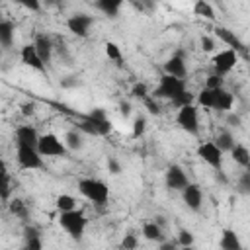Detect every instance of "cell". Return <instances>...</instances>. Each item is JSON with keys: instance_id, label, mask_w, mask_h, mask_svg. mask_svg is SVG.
I'll list each match as a JSON object with an SVG mask.
<instances>
[{"instance_id": "obj_3", "label": "cell", "mask_w": 250, "mask_h": 250, "mask_svg": "<svg viewBox=\"0 0 250 250\" xmlns=\"http://www.w3.org/2000/svg\"><path fill=\"white\" fill-rule=\"evenodd\" d=\"M184 90H186V80L184 78H176V76H170V74L164 72L160 76V80H158V86L152 90V98L172 100V98H176Z\"/></svg>"}, {"instance_id": "obj_8", "label": "cell", "mask_w": 250, "mask_h": 250, "mask_svg": "<svg viewBox=\"0 0 250 250\" xmlns=\"http://www.w3.org/2000/svg\"><path fill=\"white\" fill-rule=\"evenodd\" d=\"M197 156L207 162L211 168L215 170H221L223 168V150L215 145V141H205L197 146Z\"/></svg>"}, {"instance_id": "obj_29", "label": "cell", "mask_w": 250, "mask_h": 250, "mask_svg": "<svg viewBox=\"0 0 250 250\" xmlns=\"http://www.w3.org/2000/svg\"><path fill=\"white\" fill-rule=\"evenodd\" d=\"M195 100H197V104H199V105H203V107H211V109H213L215 92H213V90H209V88H203Z\"/></svg>"}, {"instance_id": "obj_24", "label": "cell", "mask_w": 250, "mask_h": 250, "mask_svg": "<svg viewBox=\"0 0 250 250\" xmlns=\"http://www.w3.org/2000/svg\"><path fill=\"white\" fill-rule=\"evenodd\" d=\"M193 14L199 16V18H205V20H209V21H215V18H217L213 6H211L207 0H195V4H193Z\"/></svg>"}, {"instance_id": "obj_40", "label": "cell", "mask_w": 250, "mask_h": 250, "mask_svg": "<svg viewBox=\"0 0 250 250\" xmlns=\"http://www.w3.org/2000/svg\"><path fill=\"white\" fill-rule=\"evenodd\" d=\"M143 102H145V105H146V109L150 111V113H160V107H158V104L154 102V98H150V96H146V98H143Z\"/></svg>"}, {"instance_id": "obj_25", "label": "cell", "mask_w": 250, "mask_h": 250, "mask_svg": "<svg viewBox=\"0 0 250 250\" xmlns=\"http://www.w3.org/2000/svg\"><path fill=\"white\" fill-rule=\"evenodd\" d=\"M143 236H145L146 240H160V238H162V227H160L156 221L145 223V225H143Z\"/></svg>"}, {"instance_id": "obj_26", "label": "cell", "mask_w": 250, "mask_h": 250, "mask_svg": "<svg viewBox=\"0 0 250 250\" xmlns=\"http://www.w3.org/2000/svg\"><path fill=\"white\" fill-rule=\"evenodd\" d=\"M55 207L61 211H70V209H76V199L68 193H61L57 199H55Z\"/></svg>"}, {"instance_id": "obj_46", "label": "cell", "mask_w": 250, "mask_h": 250, "mask_svg": "<svg viewBox=\"0 0 250 250\" xmlns=\"http://www.w3.org/2000/svg\"><path fill=\"white\" fill-rule=\"evenodd\" d=\"M229 123L236 127V125H240V117L238 115H229Z\"/></svg>"}, {"instance_id": "obj_22", "label": "cell", "mask_w": 250, "mask_h": 250, "mask_svg": "<svg viewBox=\"0 0 250 250\" xmlns=\"http://www.w3.org/2000/svg\"><path fill=\"white\" fill-rule=\"evenodd\" d=\"M14 43V23L0 20V47H12Z\"/></svg>"}, {"instance_id": "obj_6", "label": "cell", "mask_w": 250, "mask_h": 250, "mask_svg": "<svg viewBox=\"0 0 250 250\" xmlns=\"http://www.w3.org/2000/svg\"><path fill=\"white\" fill-rule=\"evenodd\" d=\"M37 150L41 156H64L68 148L55 133H45L37 139Z\"/></svg>"}, {"instance_id": "obj_7", "label": "cell", "mask_w": 250, "mask_h": 250, "mask_svg": "<svg viewBox=\"0 0 250 250\" xmlns=\"http://www.w3.org/2000/svg\"><path fill=\"white\" fill-rule=\"evenodd\" d=\"M176 121H178V125L186 133H189V135H197L199 133V115H197V107L193 104H188V105L178 107Z\"/></svg>"}, {"instance_id": "obj_1", "label": "cell", "mask_w": 250, "mask_h": 250, "mask_svg": "<svg viewBox=\"0 0 250 250\" xmlns=\"http://www.w3.org/2000/svg\"><path fill=\"white\" fill-rule=\"evenodd\" d=\"M78 131L94 137H107L111 133V121L105 117L104 109H94L82 117V121L78 123Z\"/></svg>"}, {"instance_id": "obj_20", "label": "cell", "mask_w": 250, "mask_h": 250, "mask_svg": "<svg viewBox=\"0 0 250 250\" xmlns=\"http://www.w3.org/2000/svg\"><path fill=\"white\" fill-rule=\"evenodd\" d=\"M230 152V156H232V160L238 164V166H242V168H248V164H250V150L244 146V145H232V148L229 150Z\"/></svg>"}, {"instance_id": "obj_21", "label": "cell", "mask_w": 250, "mask_h": 250, "mask_svg": "<svg viewBox=\"0 0 250 250\" xmlns=\"http://www.w3.org/2000/svg\"><path fill=\"white\" fill-rule=\"evenodd\" d=\"M123 0H96V8L105 14L107 18H115L119 14V8H121Z\"/></svg>"}, {"instance_id": "obj_38", "label": "cell", "mask_w": 250, "mask_h": 250, "mask_svg": "<svg viewBox=\"0 0 250 250\" xmlns=\"http://www.w3.org/2000/svg\"><path fill=\"white\" fill-rule=\"evenodd\" d=\"M20 6L31 10V12H39L41 10V0H16Z\"/></svg>"}, {"instance_id": "obj_2", "label": "cell", "mask_w": 250, "mask_h": 250, "mask_svg": "<svg viewBox=\"0 0 250 250\" xmlns=\"http://www.w3.org/2000/svg\"><path fill=\"white\" fill-rule=\"evenodd\" d=\"M78 191L92 203L96 205H105L109 197V188L105 182L96 180V178H84L78 182Z\"/></svg>"}, {"instance_id": "obj_36", "label": "cell", "mask_w": 250, "mask_h": 250, "mask_svg": "<svg viewBox=\"0 0 250 250\" xmlns=\"http://www.w3.org/2000/svg\"><path fill=\"white\" fill-rule=\"evenodd\" d=\"M121 248H125V250H131V248H137L139 246V240H137V236L135 234H125L123 236V240H121V244H119Z\"/></svg>"}, {"instance_id": "obj_18", "label": "cell", "mask_w": 250, "mask_h": 250, "mask_svg": "<svg viewBox=\"0 0 250 250\" xmlns=\"http://www.w3.org/2000/svg\"><path fill=\"white\" fill-rule=\"evenodd\" d=\"M37 139H39V133H37L35 127H31V125H21V127L16 129V143H23V145L37 146Z\"/></svg>"}, {"instance_id": "obj_17", "label": "cell", "mask_w": 250, "mask_h": 250, "mask_svg": "<svg viewBox=\"0 0 250 250\" xmlns=\"http://www.w3.org/2000/svg\"><path fill=\"white\" fill-rule=\"evenodd\" d=\"M215 102H213V109H219V111H229L232 109V104H234V98L229 90L225 88H215Z\"/></svg>"}, {"instance_id": "obj_30", "label": "cell", "mask_w": 250, "mask_h": 250, "mask_svg": "<svg viewBox=\"0 0 250 250\" xmlns=\"http://www.w3.org/2000/svg\"><path fill=\"white\" fill-rule=\"evenodd\" d=\"M10 213L20 217V219H25L27 217V205L21 199H14V201H10Z\"/></svg>"}, {"instance_id": "obj_35", "label": "cell", "mask_w": 250, "mask_h": 250, "mask_svg": "<svg viewBox=\"0 0 250 250\" xmlns=\"http://www.w3.org/2000/svg\"><path fill=\"white\" fill-rule=\"evenodd\" d=\"M145 127H146V119L145 117H137L135 123H133V137L139 139L145 133Z\"/></svg>"}, {"instance_id": "obj_49", "label": "cell", "mask_w": 250, "mask_h": 250, "mask_svg": "<svg viewBox=\"0 0 250 250\" xmlns=\"http://www.w3.org/2000/svg\"><path fill=\"white\" fill-rule=\"evenodd\" d=\"M0 53H2V47H0Z\"/></svg>"}, {"instance_id": "obj_33", "label": "cell", "mask_w": 250, "mask_h": 250, "mask_svg": "<svg viewBox=\"0 0 250 250\" xmlns=\"http://www.w3.org/2000/svg\"><path fill=\"white\" fill-rule=\"evenodd\" d=\"M223 84H225L223 76H219V74H211V76H207L205 88H209V90H215V88H223Z\"/></svg>"}, {"instance_id": "obj_9", "label": "cell", "mask_w": 250, "mask_h": 250, "mask_svg": "<svg viewBox=\"0 0 250 250\" xmlns=\"http://www.w3.org/2000/svg\"><path fill=\"white\" fill-rule=\"evenodd\" d=\"M238 62V53L234 49H225L221 53H217L213 57V68H215V74L219 76H225L227 72H230L234 68V64Z\"/></svg>"}, {"instance_id": "obj_44", "label": "cell", "mask_w": 250, "mask_h": 250, "mask_svg": "<svg viewBox=\"0 0 250 250\" xmlns=\"http://www.w3.org/2000/svg\"><path fill=\"white\" fill-rule=\"evenodd\" d=\"M119 109H121V113L127 117V115L131 113V104H129V102H121V104H119Z\"/></svg>"}, {"instance_id": "obj_42", "label": "cell", "mask_w": 250, "mask_h": 250, "mask_svg": "<svg viewBox=\"0 0 250 250\" xmlns=\"http://www.w3.org/2000/svg\"><path fill=\"white\" fill-rule=\"evenodd\" d=\"M238 188H240V191H242V193H248V191H250V174H248V172H244V174H242Z\"/></svg>"}, {"instance_id": "obj_23", "label": "cell", "mask_w": 250, "mask_h": 250, "mask_svg": "<svg viewBox=\"0 0 250 250\" xmlns=\"http://www.w3.org/2000/svg\"><path fill=\"white\" fill-rule=\"evenodd\" d=\"M10 174H8V166L4 160H0V199L6 201L10 197Z\"/></svg>"}, {"instance_id": "obj_13", "label": "cell", "mask_w": 250, "mask_h": 250, "mask_svg": "<svg viewBox=\"0 0 250 250\" xmlns=\"http://www.w3.org/2000/svg\"><path fill=\"white\" fill-rule=\"evenodd\" d=\"M215 35H217L223 43H227L230 49H234L236 53H246L244 43L236 37V33H234L232 29H229V27H225V25H217V27H215Z\"/></svg>"}, {"instance_id": "obj_34", "label": "cell", "mask_w": 250, "mask_h": 250, "mask_svg": "<svg viewBox=\"0 0 250 250\" xmlns=\"http://www.w3.org/2000/svg\"><path fill=\"white\" fill-rule=\"evenodd\" d=\"M178 244L184 246V248L191 246V244H193V234H191L189 230H180V232H178Z\"/></svg>"}, {"instance_id": "obj_16", "label": "cell", "mask_w": 250, "mask_h": 250, "mask_svg": "<svg viewBox=\"0 0 250 250\" xmlns=\"http://www.w3.org/2000/svg\"><path fill=\"white\" fill-rule=\"evenodd\" d=\"M33 45H35V51H37L39 59H41L45 64H47V62H51V57H53V43H51V39H49L47 35L39 33V35L35 37Z\"/></svg>"}, {"instance_id": "obj_32", "label": "cell", "mask_w": 250, "mask_h": 250, "mask_svg": "<svg viewBox=\"0 0 250 250\" xmlns=\"http://www.w3.org/2000/svg\"><path fill=\"white\" fill-rule=\"evenodd\" d=\"M105 55H107L111 61H117V62L121 61V49H119L115 43H111V41L105 43Z\"/></svg>"}, {"instance_id": "obj_45", "label": "cell", "mask_w": 250, "mask_h": 250, "mask_svg": "<svg viewBox=\"0 0 250 250\" xmlns=\"http://www.w3.org/2000/svg\"><path fill=\"white\" fill-rule=\"evenodd\" d=\"M21 113L27 115V117L33 115V104H23V105H21Z\"/></svg>"}, {"instance_id": "obj_37", "label": "cell", "mask_w": 250, "mask_h": 250, "mask_svg": "<svg viewBox=\"0 0 250 250\" xmlns=\"http://www.w3.org/2000/svg\"><path fill=\"white\" fill-rule=\"evenodd\" d=\"M131 94L135 96V98H146L148 96V88H146V84H143V82H137L135 86H133V90H131Z\"/></svg>"}, {"instance_id": "obj_39", "label": "cell", "mask_w": 250, "mask_h": 250, "mask_svg": "<svg viewBox=\"0 0 250 250\" xmlns=\"http://www.w3.org/2000/svg\"><path fill=\"white\" fill-rule=\"evenodd\" d=\"M199 43H201V49H203L205 53H211V51L215 49V41H213V39H211L209 35H201Z\"/></svg>"}, {"instance_id": "obj_4", "label": "cell", "mask_w": 250, "mask_h": 250, "mask_svg": "<svg viewBox=\"0 0 250 250\" xmlns=\"http://www.w3.org/2000/svg\"><path fill=\"white\" fill-rule=\"evenodd\" d=\"M59 223H61V227H62L72 238H80V236L84 234V229H86V217H84L82 211H76V209L61 211Z\"/></svg>"}, {"instance_id": "obj_31", "label": "cell", "mask_w": 250, "mask_h": 250, "mask_svg": "<svg viewBox=\"0 0 250 250\" xmlns=\"http://www.w3.org/2000/svg\"><path fill=\"white\" fill-rule=\"evenodd\" d=\"M193 100H195V96L191 94V92H188V90H184V92H180L176 98H172V104L176 105V107H182V105H188V104H193Z\"/></svg>"}, {"instance_id": "obj_11", "label": "cell", "mask_w": 250, "mask_h": 250, "mask_svg": "<svg viewBox=\"0 0 250 250\" xmlns=\"http://www.w3.org/2000/svg\"><path fill=\"white\" fill-rule=\"evenodd\" d=\"M182 197H184V203L191 209V211H199L201 209V203H203V191L197 184H189L186 188H182Z\"/></svg>"}, {"instance_id": "obj_12", "label": "cell", "mask_w": 250, "mask_h": 250, "mask_svg": "<svg viewBox=\"0 0 250 250\" xmlns=\"http://www.w3.org/2000/svg\"><path fill=\"white\" fill-rule=\"evenodd\" d=\"M20 57H21V62H23L25 66H29V68H33V70H39V72L45 70V62L39 59V55H37L33 43L23 45L21 51H20Z\"/></svg>"}, {"instance_id": "obj_48", "label": "cell", "mask_w": 250, "mask_h": 250, "mask_svg": "<svg viewBox=\"0 0 250 250\" xmlns=\"http://www.w3.org/2000/svg\"><path fill=\"white\" fill-rule=\"evenodd\" d=\"M146 2H154V0H146Z\"/></svg>"}, {"instance_id": "obj_43", "label": "cell", "mask_w": 250, "mask_h": 250, "mask_svg": "<svg viewBox=\"0 0 250 250\" xmlns=\"http://www.w3.org/2000/svg\"><path fill=\"white\" fill-rule=\"evenodd\" d=\"M107 170H109L111 174H119V172H121V166H119V162H117L115 158H109V160H107Z\"/></svg>"}, {"instance_id": "obj_27", "label": "cell", "mask_w": 250, "mask_h": 250, "mask_svg": "<svg viewBox=\"0 0 250 250\" xmlns=\"http://www.w3.org/2000/svg\"><path fill=\"white\" fill-rule=\"evenodd\" d=\"M64 146L66 148H70V150H78L80 146H82V137H80V133H78V129L76 131H68L66 135H64Z\"/></svg>"}, {"instance_id": "obj_41", "label": "cell", "mask_w": 250, "mask_h": 250, "mask_svg": "<svg viewBox=\"0 0 250 250\" xmlns=\"http://www.w3.org/2000/svg\"><path fill=\"white\" fill-rule=\"evenodd\" d=\"M41 246H43V242H41V238H39V236L25 238V248H29V250H39Z\"/></svg>"}, {"instance_id": "obj_5", "label": "cell", "mask_w": 250, "mask_h": 250, "mask_svg": "<svg viewBox=\"0 0 250 250\" xmlns=\"http://www.w3.org/2000/svg\"><path fill=\"white\" fill-rule=\"evenodd\" d=\"M16 158H18V164L21 170H37L43 166V156L39 154L37 146H31V145L18 143Z\"/></svg>"}, {"instance_id": "obj_47", "label": "cell", "mask_w": 250, "mask_h": 250, "mask_svg": "<svg viewBox=\"0 0 250 250\" xmlns=\"http://www.w3.org/2000/svg\"><path fill=\"white\" fill-rule=\"evenodd\" d=\"M160 248H162V250H170V248H174V244H170V242H162Z\"/></svg>"}, {"instance_id": "obj_15", "label": "cell", "mask_w": 250, "mask_h": 250, "mask_svg": "<svg viewBox=\"0 0 250 250\" xmlns=\"http://www.w3.org/2000/svg\"><path fill=\"white\" fill-rule=\"evenodd\" d=\"M164 72L170 74V76H176V78H186V61H184V55L182 53H176L172 55L166 62H164Z\"/></svg>"}, {"instance_id": "obj_19", "label": "cell", "mask_w": 250, "mask_h": 250, "mask_svg": "<svg viewBox=\"0 0 250 250\" xmlns=\"http://www.w3.org/2000/svg\"><path fill=\"white\" fill-rule=\"evenodd\" d=\"M219 246L223 250H240V240H238V234L230 229H225L223 234H221V240H219Z\"/></svg>"}, {"instance_id": "obj_14", "label": "cell", "mask_w": 250, "mask_h": 250, "mask_svg": "<svg viewBox=\"0 0 250 250\" xmlns=\"http://www.w3.org/2000/svg\"><path fill=\"white\" fill-rule=\"evenodd\" d=\"M166 186L170 189H178V191H182V188L188 186V176H186V172L178 164H172L168 168V172H166Z\"/></svg>"}, {"instance_id": "obj_28", "label": "cell", "mask_w": 250, "mask_h": 250, "mask_svg": "<svg viewBox=\"0 0 250 250\" xmlns=\"http://www.w3.org/2000/svg\"><path fill=\"white\" fill-rule=\"evenodd\" d=\"M215 145H217L223 152H229V150L232 148V145H234V139H232V135H230L229 131H221L219 137L215 139Z\"/></svg>"}, {"instance_id": "obj_10", "label": "cell", "mask_w": 250, "mask_h": 250, "mask_svg": "<svg viewBox=\"0 0 250 250\" xmlns=\"http://www.w3.org/2000/svg\"><path fill=\"white\" fill-rule=\"evenodd\" d=\"M92 23H94V18L88 16V14H74V16H70V18L66 20V27H68L74 35H78V37H86Z\"/></svg>"}]
</instances>
